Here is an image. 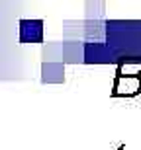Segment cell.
<instances>
[{
  "label": "cell",
  "instance_id": "3957f363",
  "mask_svg": "<svg viewBox=\"0 0 141 150\" xmlns=\"http://www.w3.org/2000/svg\"><path fill=\"white\" fill-rule=\"evenodd\" d=\"M118 150H125V146H124V144H120V146H118Z\"/></svg>",
  "mask_w": 141,
  "mask_h": 150
},
{
  "label": "cell",
  "instance_id": "6da1fadb",
  "mask_svg": "<svg viewBox=\"0 0 141 150\" xmlns=\"http://www.w3.org/2000/svg\"><path fill=\"white\" fill-rule=\"evenodd\" d=\"M112 98H135L141 94V78H120L114 76L110 90Z\"/></svg>",
  "mask_w": 141,
  "mask_h": 150
},
{
  "label": "cell",
  "instance_id": "7a4b0ae2",
  "mask_svg": "<svg viewBox=\"0 0 141 150\" xmlns=\"http://www.w3.org/2000/svg\"><path fill=\"white\" fill-rule=\"evenodd\" d=\"M116 76L120 78H141V59H125L118 62Z\"/></svg>",
  "mask_w": 141,
  "mask_h": 150
}]
</instances>
